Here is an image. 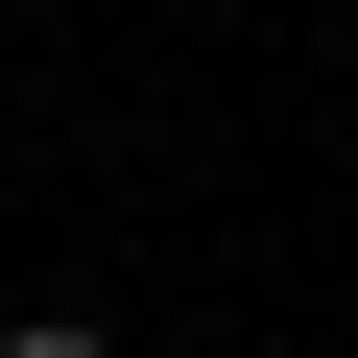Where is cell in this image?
<instances>
[{
  "label": "cell",
  "mask_w": 358,
  "mask_h": 358,
  "mask_svg": "<svg viewBox=\"0 0 358 358\" xmlns=\"http://www.w3.org/2000/svg\"><path fill=\"white\" fill-rule=\"evenodd\" d=\"M0 358H120V334H96V310H0Z\"/></svg>",
  "instance_id": "obj_1"
}]
</instances>
